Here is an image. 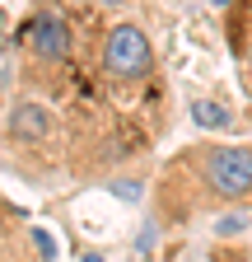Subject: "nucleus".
Listing matches in <instances>:
<instances>
[{
    "label": "nucleus",
    "mask_w": 252,
    "mask_h": 262,
    "mask_svg": "<svg viewBox=\"0 0 252 262\" xmlns=\"http://www.w3.org/2000/svg\"><path fill=\"white\" fill-rule=\"evenodd\" d=\"M238 202H252V145H196L164 169L159 211L168 220H192L196 211Z\"/></svg>",
    "instance_id": "nucleus-1"
},
{
    "label": "nucleus",
    "mask_w": 252,
    "mask_h": 262,
    "mask_svg": "<svg viewBox=\"0 0 252 262\" xmlns=\"http://www.w3.org/2000/svg\"><path fill=\"white\" fill-rule=\"evenodd\" d=\"M98 71L108 84H145L154 75V47L145 38L140 24H112L103 52H98Z\"/></svg>",
    "instance_id": "nucleus-2"
},
{
    "label": "nucleus",
    "mask_w": 252,
    "mask_h": 262,
    "mask_svg": "<svg viewBox=\"0 0 252 262\" xmlns=\"http://www.w3.org/2000/svg\"><path fill=\"white\" fill-rule=\"evenodd\" d=\"M19 42L33 52L42 66H61V61L70 56V47H75V33H70V19L61 14L56 5H38L33 14L23 19Z\"/></svg>",
    "instance_id": "nucleus-3"
},
{
    "label": "nucleus",
    "mask_w": 252,
    "mask_h": 262,
    "mask_svg": "<svg viewBox=\"0 0 252 262\" xmlns=\"http://www.w3.org/2000/svg\"><path fill=\"white\" fill-rule=\"evenodd\" d=\"M5 126H10V141H19V145H42V141L52 136V126H56V122H52V108L33 103V98H23V103L10 108Z\"/></svg>",
    "instance_id": "nucleus-4"
},
{
    "label": "nucleus",
    "mask_w": 252,
    "mask_h": 262,
    "mask_svg": "<svg viewBox=\"0 0 252 262\" xmlns=\"http://www.w3.org/2000/svg\"><path fill=\"white\" fill-rule=\"evenodd\" d=\"M192 117H196V126H210V131H229L234 126V113L224 103H215V98H196V103H192Z\"/></svg>",
    "instance_id": "nucleus-5"
},
{
    "label": "nucleus",
    "mask_w": 252,
    "mask_h": 262,
    "mask_svg": "<svg viewBox=\"0 0 252 262\" xmlns=\"http://www.w3.org/2000/svg\"><path fill=\"white\" fill-rule=\"evenodd\" d=\"M215 229H219L224 239H229V234H243V229H247V215H243V211H238V215H219V225H215Z\"/></svg>",
    "instance_id": "nucleus-6"
},
{
    "label": "nucleus",
    "mask_w": 252,
    "mask_h": 262,
    "mask_svg": "<svg viewBox=\"0 0 252 262\" xmlns=\"http://www.w3.org/2000/svg\"><path fill=\"white\" fill-rule=\"evenodd\" d=\"M234 52L243 56V66H247V80H252V33H234Z\"/></svg>",
    "instance_id": "nucleus-7"
},
{
    "label": "nucleus",
    "mask_w": 252,
    "mask_h": 262,
    "mask_svg": "<svg viewBox=\"0 0 252 262\" xmlns=\"http://www.w3.org/2000/svg\"><path fill=\"white\" fill-rule=\"evenodd\" d=\"M234 33H252V0H238V24Z\"/></svg>",
    "instance_id": "nucleus-8"
},
{
    "label": "nucleus",
    "mask_w": 252,
    "mask_h": 262,
    "mask_svg": "<svg viewBox=\"0 0 252 262\" xmlns=\"http://www.w3.org/2000/svg\"><path fill=\"white\" fill-rule=\"evenodd\" d=\"M0 262H33V257H28V253L14 244V248H0Z\"/></svg>",
    "instance_id": "nucleus-9"
},
{
    "label": "nucleus",
    "mask_w": 252,
    "mask_h": 262,
    "mask_svg": "<svg viewBox=\"0 0 252 262\" xmlns=\"http://www.w3.org/2000/svg\"><path fill=\"white\" fill-rule=\"evenodd\" d=\"M84 262H103V253H89V257H84Z\"/></svg>",
    "instance_id": "nucleus-10"
},
{
    "label": "nucleus",
    "mask_w": 252,
    "mask_h": 262,
    "mask_svg": "<svg viewBox=\"0 0 252 262\" xmlns=\"http://www.w3.org/2000/svg\"><path fill=\"white\" fill-rule=\"evenodd\" d=\"M103 5H121V0H103Z\"/></svg>",
    "instance_id": "nucleus-11"
}]
</instances>
